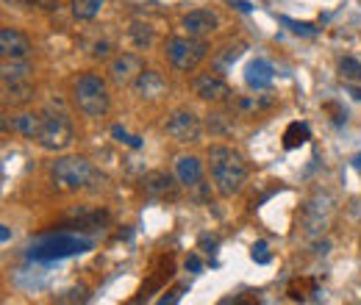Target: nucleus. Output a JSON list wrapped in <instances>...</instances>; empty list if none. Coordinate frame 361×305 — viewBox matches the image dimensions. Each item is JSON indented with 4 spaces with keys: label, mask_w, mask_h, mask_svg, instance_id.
<instances>
[{
    "label": "nucleus",
    "mask_w": 361,
    "mask_h": 305,
    "mask_svg": "<svg viewBox=\"0 0 361 305\" xmlns=\"http://www.w3.org/2000/svg\"><path fill=\"white\" fill-rule=\"evenodd\" d=\"M209 175L220 197H233L247 183V164L233 147L214 144L209 147Z\"/></svg>",
    "instance_id": "obj_1"
},
{
    "label": "nucleus",
    "mask_w": 361,
    "mask_h": 305,
    "mask_svg": "<svg viewBox=\"0 0 361 305\" xmlns=\"http://www.w3.org/2000/svg\"><path fill=\"white\" fill-rule=\"evenodd\" d=\"M73 103L84 117H106V111L111 106L106 78H100L97 73H84L73 84Z\"/></svg>",
    "instance_id": "obj_2"
},
{
    "label": "nucleus",
    "mask_w": 361,
    "mask_h": 305,
    "mask_svg": "<svg viewBox=\"0 0 361 305\" xmlns=\"http://www.w3.org/2000/svg\"><path fill=\"white\" fill-rule=\"evenodd\" d=\"M50 178H53V183L59 189L78 192V189H87L92 180L97 178V173H94V167H92L87 158H81V156H64V158L53 161Z\"/></svg>",
    "instance_id": "obj_3"
},
{
    "label": "nucleus",
    "mask_w": 361,
    "mask_h": 305,
    "mask_svg": "<svg viewBox=\"0 0 361 305\" xmlns=\"http://www.w3.org/2000/svg\"><path fill=\"white\" fill-rule=\"evenodd\" d=\"M206 53H209V44L203 42L200 37H192V34L170 37L164 42V56L178 73H195L200 67V61L206 58Z\"/></svg>",
    "instance_id": "obj_4"
},
{
    "label": "nucleus",
    "mask_w": 361,
    "mask_h": 305,
    "mask_svg": "<svg viewBox=\"0 0 361 305\" xmlns=\"http://www.w3.org/2000/svg\"><path fill=\"white\" fill-rule=\"evenodd\" d=\"M39 147L47 153H61L73 144V120L64 111H47L42 114V131H39Z\"/></svg>",
    "instance_id": "obj_5"
},
{
    "label": "nucleus",
    "mask_w": 361,
    "mask_h": 305,
    "mask_svg": "<svg viewBox=\"0 0 361 305\" xmlns=\"http://www.w3.org/2000/svg\"><path fill=\"white\" fill-rule=\"evenodd\" d=\"M90 247V242L84 239H73L67 233H59V236H47L42 242H37L31 247V256L34 259H64V256H75V253H84Z\"/></svg>",
    "instance_id": "obj_6"
},
{
    "label": "nucleus",
    "mask_w": 361,
    "mask_h": 305,
    "mask_svg": "<svg viewBox=\"0 0 361 305\" xmlns=\"http://www.w3.org/2000/svg\"><path fill=\"white\" fill-rule=\"evenodd\" d=\"M164 131L170 133L176 142H180V144H189V142H197V139H200L203 123H200V117H197L195 111L178 108V111H173V114L167 117Z\"/></svg>",
    "instance_id": "obj_7"
},
{
    "label": "nucleus",
    "mask_w": 361,
    "mask_h": 305,
    "mask_svg": "<svg viewBox=\"0 0 361 305\" xmlns=\"http://www.w3.org/2000/svg\"><path fill=\"white\" fill-rule=\"evenodd\" d=\"M331 214H334V206H331L328 197H322V194L312 197V200L303 206V217H300L303 233H306V236H319V233L331 225Z\"/></svg>",
    "instance_id": "obj_8"
},
{
    "label": "nucleus",
    "mask_w": 361,
    "mask_h": 305,
    "mask_svg": "<svg viewBox=\"0 0 361 305\" xmlns=\"http://www.w3.org/2000/svg\"><path fill=\"white\" fill-rule=\"evenodd\" d=\"M142 73H145V61L136 53H120L109 61V78L117 87H134Z\"/></svg>",
    "instance_id": "obj_9"
},
{
    "label": "nucleus",
    "mask_w": 361,
    "mask_h": 305,
    "mask_svg": "<svg viewBox=\"0 0 361 305\" xmlns=\"http://www.w3.org/2000/svg\"><path fill=\"white\" fill-rule=\"evenodd\" d=\"M192 92L200 100H206V103H226V100H231V87L226 84V78L223 75H214V73L195 75Z\"/></svg>",
    "instance_id": "obj_10"
},
{
    "label": "nucleus",
    "mask_w": 361,
    "mask_h": 305,
    "mask_svg": "<svg viewBox=\"0 0 361 305\" xmlns=\"http://www.w3.org/2000/svg\"><path fill=\"white\" fill-rule=\"evenodd\" d=\"M180 25H183V31H186V34L206 39V37H212V34L220 28V20H217V14H214L212 8H195V11L183 14Z\"/></svg>",
    "instance_id": "obj_11"
},
{
    "label": "nucleus",
    "mask_w": 361,
    "mask_h": 305,
    "mask_svg": "<svg viewBox=\"0 0 361 305\" xmlns=\"http://www.w3.org/2000/svg\"><path fill=\"white\" fill-rule=\"evenodd\" d=\"M0 56L3 58H28L31 56V39L11 25L0 28Z\"/></svg>",
    "instance_id": "obj_12"
},
{
    "label": "nucleus",
    "mask_w": 361,
    "mask_h": 305,
    "mask_svg": "<svg viewBox=\"0 0 361 305\" xmlns=\"http://www.w3.org/2000/svg\"><path fill=\"white\" fill-rule=\"evenodd\" d=\"M142 189L153 200H176L178 197V183L170 173H147L142 180Z\"/></svg>",
    "instance_id": "obj_13"
},
{
    "label": "nucleus",
    "mask_w": 361,
    "mask_h": 305,
    "mask_svg": "<svg viewBox=\"0 0 361 305\" xmlns=\"http://www.w3.org/2000/svg\"><path fill=\"white\" fill-rule=\"evenodd\" d=\"M134 92H136V97H142V100H159L161 94H167V81H164L161 73L145 70V73L136 78Z\"/></svg>",
    "instance_id": "obj_14"
},
{
    "label": "nucleus",
    "mask_w": 361,
    "mask_h": 305,
    "mask_svg": "<svg viewBox=\"0 0 361 305\" xmlns=\"http://www.w3.org/2000/svg\"><path fill=\"white\" fill-rule=\"evenodd\" d=\"M6 128H11V133L23 136V139H39L42 131V114L37 111H20L11 117V123H3Z\"/></svg>",
    "instance_id": "obj_15"
},
{
    "label": "nucleus",
    "mask_w": 361,
    "mask_h": 305,
    "mask_svg": "<svg viewBox=\"0 0 361 305\" xmlns=\"http://www.w3.org/2000/svg\"><path fill=\"white\" fill-rule=\"evenodd\" d=\"M176 175H178V180L183 186L195 189L197 183H203V164H200V158H195V156H178L176 158Z\"/></svg>",
    "instance_id": "obj_16"
},
{
    "label": "nucleus",
    "mask_w": 361,
    "mask_h": 305,
    "mask_svg": "<svg viewBox=\"0 0 361 305\" xmlns=\"http://www.w3.org/2000/svg\"><path fill=\"white\" fill-rule=\"evenodd\" d=\"M0 73H3V84L8 87V84H25V81H31L34 67L28 64V58H3Z\"/></svg>",
    "instance_id": "obj_17"
},
{
    "label": "nucleus",
    "mask_w": 361,
    "mask_h": 305,
    "mask_svg": "<svg viewBox=\"0 0 361 305\" xmlns=\"http://www.w3.org/2000/svg\"><path fill=\"white\" fill-rule=\"evenodd\" d=\"M272 78H275L272 64L270 61H264V58L250 61L247 70H245V84H247L250 89H267L272 84Z\"/></svg>",
    "instance_id": "obj_18"
},
{
    "label": "nucleus",
    "mask_w": 361,
    "mask_h": 305,
    "mask_svg": "<svg viewBox=\"0 0 361 305\" xmlns=\"http://www.w3.org/2000/svg\"><path fill=\"white\" fill-rule=\"evenodd\" d=\"M309 139H312L309 125H303V123H289L286 131H283V147H286V150H295V147L306 144Z\"/></svg>",
    "instance_id": "obj_19"
},
{
    "label": "nucleus",
    "mask_w": 361,
    "mask_h": 305,
    "mask_svg": "<svg viewBox=\"0 0 361 305\" xmlns=\"http://www.w3.org/2000/svg\"><path fill=\"white\" fill-rule=\"evenodd\" d=\"M103 6H106V0H73L70 3V8H73V17L75 20H94L100 11H103Z\"/></svg>",
    "instance_id": "obj_20"
},
{
    "label": "nucleus",
    "mask_w": 361,
    "mask_h": 305,
    "mask_svg": "<svg viewBox=\"0 0 361 305\" xmlns=\"http://www.w3.org/2000/svg\"><path fill=\"white\" fill-rule=\"evenodd\" d=\"M242 50H245V44H226V47H220L217 53H214V70L217 73H226L228 67L242 56Z\"/></svg>",
    "instance_id": "obj_21"
},
{
    "label": "nucleus",
    "mask_w": 361,
    "mask_h": 305,
    "mask_svg": "<svg viewBox=\"0 0 361 305\" xmlns=\"http://www.w3.org/2000/svg\"><path fill=\"white\" fill-rule=\"evenodd\" d=\"M128 37H131V42H134L136 47H150L153 39H156V31H153L147 23H131Z\"/></svg>",
    "instance_id": "obj_22"
},
{
    "label": "nucleus",
    "mask_w": 361,
    "mask_h": 305,
    "mask_svg": "<svg viewBox=\"0 0 361 305\" xmlns=\"http://www.w3.org/2000/svg\"><path fill=\"white\" fill-rule=\"evenodd\" d=\"M6 89V103H25V100H31L34 97V87H31V81H25V84H3Z\"/></svg>",
    "instance_id": "obj_23"
},
{
    "label": "nucleus",
    "mask_w": 361,
    "mask_h": 305,
    "mask_svg": "<svg viewBox=\"0 0 361 305\" xmlns=\"http://www.w3.org/2000/svg\"><path fill=\"white\" fill-rule=\"evenodd\" d=\"M339 70H342V78L345 81H361V61H356L353 56H345L342 61H339Z\"/></svg>",
    "instance_id": "obj_24"
},
{
    "label": "nucleus",
    "mask_w": 361,
    "mask_h": 305,
    "mask_svg": "<svg viewBox=\"0 0 361 305\" xmlns=\"http://www.w3.org/2000/svg\"><path fill=\"white\" fill-rule=\"evenodd\" d=\"M206 128H209L212 133H228L231 131V125L226 123V114H220V111H217V114H209Z\"/></svg>",
    "instance_id": "obj_25"
},
{
    "label": "nucleus",
    "mask_w": 361,
    "mask_h": 305,
    "mask_svg": "<svg viewBox=\"0 0 361 305\" xmlns=\"http://www.w3.org/2000/svg\"><path fill=\"white\" fill-rule=\"evenodd\" d=\"M56 300H59V303H84V300H90V294H87L84 286H78V289H70V292L59 294Z\"/></svg>",
    "instance_id": "obj_26"
},
{
    "label": "nucleus",
    "mask_w": 361,
    "mask_h": 305,
    "mask_svg": "<svg viewBox=\"0 0 361 305\" xmlns=\"http://www.w3.org/2000/svg\"><path fill=\"white\" fill-rule=\"evenodd\" d=\"M109 50H111V42L90 44V56H94V58H109Z\"/></svg>",
    "instance_id": "obj_27"
},
{
    "label": "nucleus",
    "mask_w": 361,
    "mask_h": 305,
    "mask_svg": "<svg viewBox=\"0 0 361 305\" xmlns=\"http://www.w3.org/2000/svg\"><path fill=\"white\" fill-rule=\"evenodd\" d=\"M253 261H259V263L270 261V253H267V244H264V242L253 244Z\"/></svg>",
    "instance_id": "obj_28"
},
{
    "label": "nucleus",
    "mask_w": 361,
    "mask_h": 305,
    "mask_svg": "<svg viewBox=\"0 0 361 305\" xmlns=\"http://www.w3.org/2000/svg\"><path fill=\"white\" fill-rule=\"evenodd\" d=\"M114 136H117L120 142H126V144H131V147H139V144H142V142H139L136 136H128V133L123 131V128H114Z\"/></svg>",
    "instance_id": "obj_29"
},
{
    "label": "nucleus",
    "mask_w": 361,
    "mask_h": 305,
    "mask_svg": "<svg viewBox=\"0 0 361 305\" xmlns=\"http://www.w3.org/2000/svg\"><path fill=\"white\" fill-rule=\"evenodd\" d=\"M286 25H292V31L295 34H314V28L312 25H306V23H292V20H283Z\"/></svg>",
    "instance_id": "obj_30"
},
{
    "label": "nucleus",
    "mask_w": 361,
    "mask_h": 305,
    "mask_svg": "<svg viewBox=\"0 0 361 305\" xmlns=\"http://www.w3.org/2000/svg\"><path fill=\"white\" fill-rule=\"evenodd\" d=\"M31 6H37V8H42V11H53V8H59V0H28Z\"/></svg>",
    "instance_id": "obj_31"
},
{
    "label": "nucleus",
    "mask_w": 361,
    "mask_h": 305,
    "mask_svg": "<svg viewBox=\"0 0 361 305\" xmlns=\"http://www.w3.org/2000/svg\"><path fill=\"white\" fill-rule=\"evenodd\" d=\"M200 247H203L206 253H214V247H217V239H214V236H203V239H200Z\"/></svg>",
    "instance_id": "obj_32"
},
{
    "label": "nucleus",
    "mask_w": 361,
    "mask_h": 305,
    "mask_svg": "<svg viewBox=\"0 0 361 305\" xmlns=\"http://www.w3.org/2000/svg\"><path fill=\"white\" fill-rule=\"evenodd\" d=\"M200 266H203V263H200V259H197V256H189V259H186V269L200 272Z\"/></svg>",
    "instance_id": "obj_33"
},
{
    "label": "nucleus",
    "mask_w": 361,
    "mask_h": 305,
    "mask_svg": "<svg viewBox=\"0 0 361 305\" xmlns=\"http://www.w3.org/2000/svg\"><path fill=\"white\" fill-rule=\"evenodd\" d=\"M356 167H359V170H361V153H359V156H356Z\"/></svg>",
    "instance_id": "obj_34"
}]
</instances>
